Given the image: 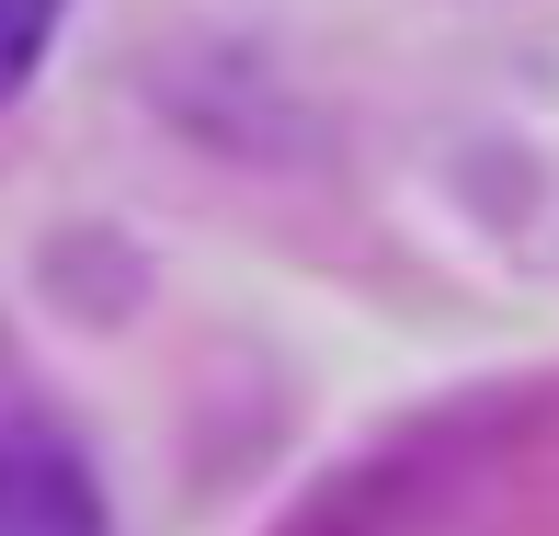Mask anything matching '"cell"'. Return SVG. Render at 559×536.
<instances>
[{
    "instance_id": "obj_2",
    "label": "cell",
    "mask_w": 559,
    "mask_h": 536,
    "mask_svg": "<svg viewBox=\"0 0 559 536\" xmlns=\"http://www.w3.org/2000/svg\"><path fill=\"white\" fill-rule=\"evenodd\" d=\"M58 12H69V0H0V104H12V92L46 69V46H58Z\"/></svg>"
},
{
    "instance_id": "obj_1",
    "label": "cell",
    "mask_w": 559,
    "mask_h": 536,
    "mask_svg": "<svg viewBox=\"0 0 559 536\" xmlns=\"http://www.w3.org/2000/svg\"><path fill=\"white\" fill-rule=\"evenodd\" d=\"M0 536H104V491H92L81 445L12 377V354H0Z\"/></svg>"
}]
</instances>
